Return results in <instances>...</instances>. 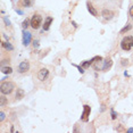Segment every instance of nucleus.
Returning a JSON list of instances; mask_svg holds the SVG:
<instances>
[{
	"mask_svg": "<svg viewBox=\"0 0 133 133\" xmlns=\"http://www.w3.org/2000/svg\"><path fill=\"white\" fill-rule=\"evenodd\" d=\"M29 26H31V19L25 18L23 21V23H22V28H23V30H26Z\"/></svg>",
	"mask_w": 133,
	"mask_h": 133,
	"instance_id": "f3484780",
	"label": "nucleus"
},
{
	"mask_svg": "<svg viewBox=\"0 0 133 133\" xmlns=\"http://www.w3.org/2000/svg\"><path fill=\"white\" fill-rule=\"evenodd\" d=\"M90 114H91V107L89 105H84L83 106V111H82V115H81V119L83 122H89V118H90Z\"/></svg>",
	"mask_w": 133,
	"mask_h": 133,
	"instance_id": "20e7f679",
	"label": "nucleus"
},
{
	"mask_svg": "<svg viewBox=\"0 0 133 133\" xmlns=\"http://www.w3.org/2000/svg\"><path fill=\"white\" fill-rule=\"evenodd\" d=\"M48 76H49V71L47 68H41L38 73V80L43 82L44 80H47Z\"/></svg>",
	"mask_w": 133,
	"mask_h": 133,
	"instance_id": "0eeeda50",
	"label": "nucleus"
},
{
	"mask_svg": "<svg viewBox=\"0 0 133 133\" xmlns=\"http://www.w3.org/2000/svg\"><path fill=\"white\" fill-rule=\"evenodd\" d=\"M87 9H88V11H89L90 14L92 15V16H95V17H98V16H99L98 11H97V9L92 6L91 2H89V1L87 2Z\"/></svg>",
	"mask_w": 133,
	"mask_h": 133,
	"instance_id": "9b49d317",
	"label": "nucleus"
},
{
	"mask_svg": "<svg viewBox=\"0 0 133 133\" xmlns=\"http://www.w3.org/2000/svg\"><path fill=\"white\" fill-rule=\"evenodd\" d=\"M2 19H4V22H5V25H6V26H10V25H11L10 21H9V18H8L7 16H4V18H2Z\"/></svg>",
	"mask_w": 133,
	"mask_h": 133,
	"instance_id": "5701e85b",
	"label": "nucleus"
},
{
	"mask_svg": "<svg viewBox=\"0 0 133 133\" xmlns=\"http://www.w3.org/2000/svg\"><path fill=\"white\" fill-rule=\"evenodd\" d=\"M6 95H2L1 97H0V107H4L5 105L8 104V99L5 97Z\"/></svg>",
	"mask_w": 133,
	"mask_h": 133,
	"instance_id": "a211bd4d",
	"label": "nucleus"
},
{
	"mask_svg": "<svg viewBox=\"0 0 133 133\" xmlns=\"http://www.w3.org/2000/svg\"><path fill=\"white\" fill-rule=\"evenodd\" d=\"M102 67H101V69L104 72H106V71H108V69H110V67H111V65H113V59L110 58V57H106V58L102 60Z\"/></svg>",
	"mask_w": 133,
	"mask_h": 133,
	"instance_id": "6e6552de",
	"label": "nucleus"
},
{
	"mask_svg": "<svg viewBox=\"0 0 133 133\" xmlns=\"http://www.w3.org/2000/svg\"><path fill=\"white\" fill-rule=\"evenodd\" d=\"M5 117H6V114L4 113V111H0V123H1V122H4Z\"/></svg>",
	"mask_w": 133,
	"mask_h": 133,
	"instance_id": "b1692460",
	"label": "nucleus"
},
{
	"mask_svg": "<svg viewBox=\"0 0 133 133\" xmlns=\"http://www.w3.org/2000/svg\"><path fill=\"white\" fill-rule=\"evenodd\" d=\"M1 46L4 47L7 51H13V50H14V46L10 43L9 41H2V42H1Z\"/></svg>",
	"mask_w": 133,
	"mask_h": 133,
	"instance_id": "f8f14e48",
	"label": "nucleus"
},
{
	"mask_svg": "<svg viewBox=\"0 0 133 133\" xmlns=\"http://www.w3.org/2000/svg\"><path fill=\"white\" fill-rule=\"evenodd\" d=\"M72 25H73L74 28H77V24H76V22H74V21H72Z\"/></svg>",
	"mask_w": 133,
	"mask_h": 133,
	"instance_id": "cd10ccee",
	"label": "nucleus"
},
{
	"mask_svg": "<svg viewBox=\"0 0 133 133\" xmlns=\"http://www.w3.org/2000/svg\"><path fill=\"white\" fill-rule=\"evenodd\" d=\"M124 75H125V76H126V77H128V76H129V73H128V72H126V71H125V72H124Z\"/></svg>",
	"mask_w": 133,
	"mask_h": 133,
	"instance_id": "2f4dec72",
	"label": "nucleus"
},
{
	"mask_svg": "<svg viewBox=\"0 0 133 133\" xmlns=\"http://www.w3.org/2000/svg\"><path fill=\"white\" fill-rule=\"evenodd\" d=\"M92 65V63H91V60H84V62L81 64V66L84 68V69H87V68H89L90 66Z\"/></svg>",
	"mask_w": 133,
	"mask_h": 133,
	"instance_id": "6ab92c4d",
	"label": "nucleus"
},
{
	"mask_svg": "<svg viewBox=\"0 0 133 133\" xmlns=\"http://www.w3.org/2000/svg\"><path fill=\"white\" fill-rule=\"evenodd\" d=\"M129 14H130V16H131V18L133 19V5L130 7V10H129Z\"/></svg>",
	"mask_w": 133,
	"mask_h": 133,
	"instance_id": "a878e982",
	"label": "nucleus"
},
{
	"mask_svg": "<svg viewBox=\"0 0 133 133\" xmlns=\"http://www.w3.org/2000/svg\"><path fill=\"white\" fill-rule=\"evenodd\" d=\"M114 15H115L114 11L110 10V9H104L102 10V13H101V16L104 17L106 21H110L114 17Z\"/></svg>",
	"mask_w": 133,
	"mask_h": 133,
	"instance_id": "1a4fd4ad",
	"label": "nucleus"
},
{
	"mask_svg": "<svg viewBox=\"0 0 133 133\" xmlns=\"http://www.w3.org/2000/svg\"><path fill=\"white\" fill-rule=\"evenodd\" d=\"M16 99L17 100H21V99H23L24 97H25V91H24L23 89H17V91H16Z\"/></svg>",
	"mask_w": 133,
	"mask_h": 133,
	"instance_id": "ddd939ff",
	"label": "nucleus"
},
{
	"mask_svg": "<svg viewBox=\"0 0 133 133\" xmlns=\"http://www.w3.org/2000/svg\"><path fill=\"white\" fill-rule=\"evenodd\" d=\"M121 65H122L123 67H128V66H129V59L122 58V59H121Z\"/></svg>",
	"mask_w": 133,
	"mask_h": 133,
	"instance_id": "aec40b11",
	"label": "nucleus"
},
{
	"mask_svg": "<svg viewBox=\"0 0 133 133\" xmlns=\"http://www.w3.org/2000/svg\"><path fill=\"white\" fill-rule=\"evenodd\" d=\"M33 4H34V0H22V6L26 8L32 7Z\"/></svg>",
	"mask_w": 133,
	"mask_h": 133,
	"instance_id": "2eb2a0df",
	"label": "nucleus"
},
{
	"mask_svg": "<svg viewBox=\"0 0 133 133\" xmlns=\"http://www.w3.org/2000/svg\"><path fill=\"white\" fill-rule=\"evenodd\" d=\"M16 13H17V14H19V15H23V11H22V10H19V9H16Z\"/></svg>",
	"mask_w": 133,
	"mask_h": 133,
	"instance_id": "c85d7f7f",
	"label": "nucleus"
},
{
	"mask_svg": "<svg viewBox=\"0 0 133 133\" xmlns=\"http://www.w3.org/2000/svg\"><path fill=\"white\" fill-rule=\"evenodd\" d=\"M15 89V84L11 81H2L0 85V92L1 95H10Z\"/></svg>",
	"mask_w": 133,
	"mask_h": 133,
	"instance_id": "f257e3e1",
	"label": "nucleus"
},
{
	"mask_svg": "<svg viewBox=\"0 0 133 133\" xmlns=\"http://www.w3.org/2000/svg\"><path fill=\"white\" fill-rule=\"evenodd\" d=\"M22 41H23V44L25 47L30 46V43L32 42V33L26 31V30H23V38H22Z\"/></svg>",
	"mask_w": 133,
	"mask_h": 133,
	"instance_id": "39448f33",
	"label": "nucleus"
},
{
	"mask_svg": "<svg viewBox=\"0 0 133 133\" xmlns=\"http://www.w3.org/2000/svg\"><path fill=\"white\" fill-rule=\"evenodd\" d=\"M73 66H75V67H76V68L78 69V72H80L81 74H84V72H85V71H84V68H83V67H82V66H81V65H76V64H73Z\"/></svg>",
	"mask_w": 133,
	"mask_h": 133,
	"instance_id": "4be33fe9",
	"label": "nucleus"
},
{
	"mask_svg": "<svg viewBox=\"0 0 133 133\" xmlns=\"http://www.w3.org/2000/svg\"><path fill=\"white\" fill-rule=\"evenodd\" d=\"M126 132H129V133H133V129H129V130H126Z\"/></svg>",
	"mask_w": 133,
	"mask_h": 133,
	"instance_id": "7c9ffc66",
	"label": "nucleus"
},
{
	"mask_svg": "<svg viewBox=\"0 0 133 133\" xmlns=\"http://www.w3.org/2000/svg\"><path fill=\"white\" fill-rule=\"evenodd\" d=\"M42 25V16L40 14H34L31 18V28L33 30H38L40 29V26Z\"/></svg>",
	"mask_w": 133,
	"mask_h": 133,
	"instance_id": "7ed1b4c3",
	"label": "nucleus"
},
{
	"mask_svg": "<svg viewBox=\"0 0 133 133\" xmlns=\"http://www.w3.org/2000/svg\"><path fill=\"white\" fill-rule=\"evenodd\" d=\"M110 117H111V119L117 118V113L114 110V108H110Z\"/></svg>",
	"mask_w": 133,
	"mask_h": 133,
	"instance_id": "412c9836",
	"label": "nucleus"
},
{
	"mask_svg": "<svg viewBox=\"0 0 133 133\" xmlns=\"http://www.w3.org/2000/svg\"><path fill=\"white\" fill-rule=\"evenodd\" d=\"M1 72L6 75H9L13 73V68H11L10 66H1Z\"/></svg>",
	"mask_w": 133,
	"mask_h": 133,
	"instance_id": "4468645a",
	"label": "nucleus"
},
{
	"mask_svg": "<svg viewBox=\"0 0 133 133\" xmlns=\"http://www.w3.org/2000/svg\"><path fill=\"white\" fill-rule=\"evenodd\" d=\"M52 22H54V17H51V16L46 17V19H44V23L42 24V28H43V31H49L50 25H51V23H52Z\"/></svg>",
	"mask_w": 133,
	"mask_h": 133,
	"instance_id": "9d476101",
	"label": "nucleus"
},
{
	"mask_svg": "<svg viewBox=\"0 0 133 133\" xmlns=\"http://www.w3.org/2000/svg\"><path fill=\"white\" fill-rule=\"evenodd\" d=\"M131 29H132V25H131V24H130V23H128V24H126V25L124 26V28H123V29L119 31V34H125V33H128V32H129Z\"/></svg>",
	"mask_w": 133,
	"mask_h": 133,
	"instance_id": "dca6fc26",
	"label": "nucleus"
},
{
	"mask_svg": "<svg viewBox=\"0 0 133 133\" xmlns=\"http://www.w3.org/2000/svg\"><path fill=\"white\" fill-rule=\"evenodd\" d=\"M105 109H106V106H105V105H102V106H101V109H100V111H104Z\"/></svg>",
	"mask_w": 133,
	"mask_h": 133,
	"instance_id": "c756f323",
	"label": "nucleus"
},
{
	"mask_svg": "<svg viewBox=\"0 0 133 133\" xmlns=\"http://www.w3.org/2000/svg\"><path fill=\"white\" fill-rule=\"evenodd\" d=\"M117 131H119V132H126V130H124V129L122 128V126H119V128L117 129Z\"/></svg>",
	"mask_w": 133,
	"mask_h": 133,
	"instance_id": "bb28decb",
	"label": "nucleus"
},
{
	"mask_svg": "<svg viewBox=\"0 0 133 133\" xmlns=\"http://www.w3.org/2000/svg\"><path fill=\"white\" fill-rule=\"evenodd\" d=\"M39 46H40V42H39V40H34V41H33V47H34L35 49H38Z\"/></svg>",
	"mask_w": 133,
	"mask_h": 133,
	"instance_id": "393cba45",
	"label": "nucleus"
},
{
	"mask_svg": "<svg viewBox=\"0 0 133 133\" xmlns=\"http://www.w3.org/2000/svg\"><path fill=\"white\" fill-rule=\"evenodd\" d=\"M10 132H15V129H14V126H11V129H10Z\"/></svg>",
	"mask_w": 133,
	"mask_h": 133,
	"instance_id": "473e14b6",
	"label": "nucleus"
},
{
	"mask_svg": "<svg viewBox=\"0 0 133 133\" xmlns=\"http://www.w3.org/2000/svg\"><path fill=\"white\" fill-rule=\"evenodd\" d=\"M121 48L124 51H130L133 48V37H124L121 41Z\"/></svg>",
	"mask_w": 133,
	"mask_h": 133,
	"instance_id": "f03ea898",
	"label": "nucleus"
},
{
	"mask_svg": "<svg viewBox=\"0 0 133 133\" xmlns=\"http://www.w3.org/2000/svg\"><path fill=\"white\" fill-rule=\"evenodd\" d=\"M29 69H30V62L29 60H23V62H21L18 67H17V71H18V73H21V74L26 73Z\"/></svg>",
	"mask_w": 133,
	"mask_h": 133,
	"instance_id": "423d86ee",
	"label": "nucleus"
}]
</instances>
